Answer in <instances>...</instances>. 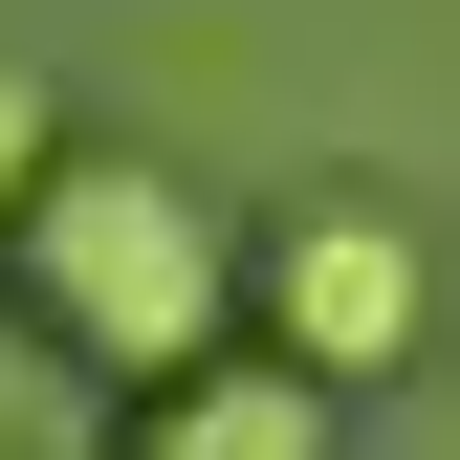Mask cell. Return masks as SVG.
Wrapping results in <instances>:
<instances>
[{
  "label": "cell",
  "instance_id": "4",
  "mask_svg": "<svg viewBox=\"0 0 460 460\" xmlns=\"http://www.w3.org/2000/svg\"><path fill=\"white\" fill-rule=\"evenodd\" d=\"M0 460H88V394L22 351V329H0Z\"/></svg>",
  "mask_w": 460,
  "mask_h": 460
},
{
  "label": "cell",
  "instance_id": "3",
  "mask_svg": "<svg viewBox=\"0 0 460 460\" xmlns=\"http://www.w3.org/2000/svg\"><path fill=\"white\" fill-rule=\"evenodd\" d=\"M132 460H329V394L307 373H263V351H198L176 394H154V438Z\"/></svg>",
  "mask_w": 460,
  "mask_h": 460
},
{
  "label": "cell",
  "instance_id": "2",
  "mask_svg": "<svg viewBox=\"0 0 460 460\" xmlns=\"http://www.w3.org/2000/svg\"><path fill=\"white\" fill-rule=\"evenodd\" d=\"M242 285H263V373H307V394H351V373L417 351V219L394 198H307Z\"/></svg>",
  "mask_w": 460,
  "mask_h": 460
},
{
  "label": "cell",
  "instance_id": "5",
  "mask_svg": "<svg viewBox=\"0 0 460 460\" xmlns=\"http://www.w3.org/2000/svg\"><path fill=\"white\" fill-rule=\"evenodd\" d=\"M44 154H66V132H44V88L0 66V219H22V176H44Z\"/></svg>",
  "mask_w": 460,
  "mask_h": 460
},
{
  "label": "cell",
  "instance_id": "1",
  "mask_svg": "<svg viewBox=\"0 0 460 460\" xmlns=\"http://www.w3.org/2000/svg\"><path fill=\"white\" fill-rule=\"evenodd\" d=\"M0 242H22V307H44L22 351L44 373H154L176 394L219 329H242V242H219V198L176 154H44Z\"/></svg>",
  "mask_w": 460,
  "mask_h": 460
}]
</instances>
